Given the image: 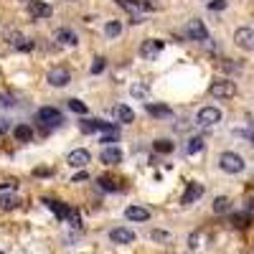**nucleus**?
Wrapping results in <instances>:
<instances>
[{
	"mask_svg": "<svg viewBox=\"0 0 254 254\" xmlns=\"http://www.w3.org/2000/svg\"><path fill=\"white\" fill-rule=\"evenodd\" d=\"M219 168L226 170V173H241V170H244V158H241L239 152L226 150V152L219 155Z\"/></svg>",
	"mask_w": 254,
	"mask_h": 254,
	"instance_id": "1",
	"label": "nucleus"
},
{
	"mask_svg": "<svg viewBox=\"0 0 254 254\" xmlns=\"http://www.w3.org/2000/svg\"><path fill=\"white\" fill-rule=\"evenodd\" d=\"M36 119L41 125H46V127H59L64 122V115L59 112L56 107H41L36 112Z\"/></svg>",
	"mask_w": 254,
	"mask_h": 254,
	"instance_id": "2",
	"label": "nucleus"
},
{
	"mask_svg": "<svg viewBox=\"0 0 254 254\" xmlns=\"http://www.w3.org/2000/svg\"><path fill=\"white\" fill-rule=\"evenodd\" d=\"M234 94H237V84L231 79H216L211 84V97L216 99H231Z\"/></svg>",
	"mask_w": 254,
	"mask_h": 254,
	"instance_id": "3",
	"label": "nucleus"
},
{
	"mask_svg": "<svg viewBox=\"0 0 254 254\" xmlns=\"http://www.w3.org/2000/svg\"><path fill=\"white\" fill-rule=\"evenodd\" d=\"M183 33H186V38H191V41H208V31H206V26H203V20H188L186 23V28H183Z\"/></svg>",
	"mask_w": 254,
	"mask_h": 254,
	"instance_id": "4",
	"label": "nucleus"
},
{
	"mask_svg": "<svg viewBox=\"0 0 254 254\" xmlns=\"http://www.w3.org/2000/svg\"><path fill=\"white\" fill-rule=\"evenodd\" d=\"M196 122L203 125V127H211L216 122H221V109H216V107H201V109H198V115H196Z\"/></svg>",
	"mask_w": 254,
	"mask_h": 254,
	"instance_id": "5",
	"label": "nucleus"
},
{
	"mask_svg": "<svg viewBox=\"0 0 254 254\" xmlns=\"http://www.w3.org/2000/svg\"><path fill=\"white\" fill-rule=\"evenodd\" d=\"M234 43L244 51H254V28H237Z\"/></svg>",
	"mask_w": 254,
	"mask_h": 254,
	"instance_id": "6",
	"label": "nucleus"
},
{
	"mask_svg": "<svg viewBox=\"0 0 254 254\" xmlns=\"http://www.w3.org/2000/svg\"><path fill=\"white\" fill-rule=\"evenodd\" d=\"M109 239H112L115 244H132V241H135V231L127 229V226H119V229L109 231Z\"/></svg>",
	"mask_w": 254,
	"mask_h": 254,
	"instance_id": "7",
	"label": "nucleus"
},
{
	"mask_svg": "<svg viewBox=\"0 0 254 254\" xmlns=\"http://www.w3.org/2000/svg\"><path fill=\"white\" fill-rule=\"evenodd\" d=\"M160 51H163V41L148 38V41H142V46H140V56L142 59H155Z\"/></svg>",
	"mask_w": 254,
	"mask_h": 254,
	"instance_id": "8",
	"label": "nucleus"
},
{
	"mask_svg": "<svg viewBox=\"0 0 254 254\" xmlns=\"http://www.w3.org/2000/svg\"><path fill=\"white\" fill-rule=\"evenodd\" d=\"M71 82V74L64 69V66H56V69H51L49 71V84L51 86H66Z\"/></svg>",
	"mask_w": 254,
	"mask_h": 254,
	"instance_id": "9",
	"label": "nucleus"
},
{
	"mask_svg": "<svg viewBox=\"0 0 254 254\" xmlns=\"http://www.w3.org/2000/svg\"><path fill=\"white\" fill-rule=\"evenodd\" d=\"M201 196H203V186L196 183V181H191L188 188H186V193H183V198H181V203H183V206H191V203L198 201Z\"/></svg>",
	"mask_w": 254,
	"mask_h": 254,
	"instance_id": "10",
	"label": "nucleus"
},
{
	"mask_svg": "<svg viewBox=\"0 0 254 254\" xmlns=\"http://www.w3.org/2000/svg\"><path fill=\"white\" fill-rule=\"evenodd\" d=\"M28 13L33 18H49L53 10H51L49 3H43V0H31V3H28Z\"/></svg>",
	"mask_w": 254,
	"mask_h": 254,
	"instance_id": "11",
	"label": "nucleus"
},
{
	"mask_svg": "<svg viewBox=\"0 0 254 254\" xmlns=\"http://www.w3.org/2000/svg\"><path fill=\"white\" fill-rule=\"evenodd\" d=\"M99 158H102V163H107V165H117V163H122L125 155H122V150H119L117 145H112V148H104Z\"/></svg>",
	"mask_w": 254,
	"mask_h": 254,
	"instance_id": "12",
	"label": "nucleus"
},
{
	"mask_svg": "<svg viewBox=\"0 0 254 254\" xmlns=\"http://www.w3.org/2000/svg\"><path fill=\"white\" fill-rule=\"evenodd\" d=\"M66 163H69V165H74V168H84V165L89 163V152H86L84 148H79V150H71V152H69V158H66Z\"/></svg>",
	"mask_w": 254,
	"mask_h": 254,
	"instance_id": "13",
	"label": "nucleus"
},
{
	"mask_svg": "<svg viewBox=\"0 0 254 254\" xmlns=\"http://www.w3.org/2000/svg\"><path fill=\"white\" fill-rule=\"evenodd\" d=\"M125 216H127V221H148L150 211H148V208H142V206H130L125 211Z\"/></svg>",
	"mask_w": 254,
	"mask_h": 254,
	"instance_id": "14",
	"label": "nucleus"
},
{
	"mask_svg": "<svg viewBox=\"0 0 254 254\" xmlns=\"http://www.w3.org/2000/svg\"><path fill=\"white\" fill-rule=\"evenodd\" d=\"M115 117H117V122H125V125L135 122V112H132L127 104H117L115 107Z\"/></svg>",
	"mask_w": 254,
	"mask_h": 254,
	"instance_id": "15",
	"label": "nucleus"
},
{
	"mask_svg": "<svg viewBox=\"0 0 254 254\" xmlns=\"http://www.w3.org/2000/svg\"><path fill=\"white\" fill-rule=\"evenodd\" d=\"M56 41H61L64 46H76V43H79V38H76V33L71 28H59L56 31Z\"/></svg>",
	"mask_w": 254,
	"mask_h": 254,
	"instance_id": "16",
	"label": "nucleus"
},
{
	"mask_svg": "<svg viewBox=\"0 0 254 254\" xmlns=\"http://www.w3.org/2000/svg\"><path fill=\"white\" fill-rule=\"evenodd\" d=\"M46 203H49V208H51V211H53V214H56L59 219H69V216L74 214V211H71V208H69V206H66V203H61V201H46Z\"/></svg>",
	"mask_w": 254,
	"mask_h": 254,
	"instance_id": "17",
	"label": "nucleus"
},
{
	"mask_svg": "<svg viewBox=\"0 0 254 254\" xmlns=\"http://www.w3.org/2000/svg\"><path fill=\"white\" fill-rule=\"evenodd\" d=\"M130 94L135 97V99H148V97H150V86L142 84V82H137V84L130 86Z\"/></svg>",
	"mask_w": 254,
	"mask_h": 254,
	"instance_id": "18",
	"label": "nucleus"
},
{
	"mask_svg": "<svg viewBox=\"0 0 254 254\" xmlns=\"http://www.w3.org/2000/svg\"><path fill=\"white\" fill-rule=\"evenodd\" d=\"M148 112H150L152 117H170L173 109H170V107H163V104H152V102H148Z\"/></svg>",
	"mask_w": 254,
	"mask_h": 254,
	"instance_id": "19",
	"label": "nucleus"
},
{
	"mask_svg": "<svg viewBox=\"0 0 254 254\" xmlns=\"http://www.w3.org/2000/svg\"><path fill=\"white\" fill-rule=\"evenodd\" d=\"M16 140H20V142H28V140H33V130L28 127V125H16Z\"/></svg>",
	"mask_w": 254,
	"mask_h": 254,
	"instance_id": "20",
	"label": "nucleus"
},
{
	"mask_svg": "<svg viewBox=\"0 0 254 254\" xmlns=\"http://www.w3.org/2000/svg\"><path fill=\"white\" fill-rule=\"evenodd\" d=\"M16 206H18V198L13 193H3V196H0V208H3V211H13Z\"/></svg>",
	"mask_w": 254,
	"mask_h": 254,
	"instance_id": "21",
	"label": "nucleus"
},
{
	"mask_svg": "<svg viewBox=\"0 0 254 254\" xmlns=\"http://www.w3.org/2000/svg\"><path fill=\"white\" fill-rule=\"evenodd\" d=\"M231 224H234L237 229H247V226L252 224V216H249L247 211H241V214H234V216H231Z\"/></svg>",
	"mask_w": 254,
	"mask_h": 254,
	"instance_id": "22",
	"label": "nucleus"
},
{
	"mask_svg": "<svg viewBox=\"0 0 254 254\" xmlns=\"http://www.w3.org/2000/svg\"><path fill=\"white\" fill-rule=\"evenodd\" d=\"M104 33H107V38H117L119 33H122V23H119V20H107Z\"/></svg>",
	"mask_w": 254,
	"mask_h": 254,
	"instance_id": "23",
	"label": "nucleus"
},
{
	"mask_svg": "<svg viewBox=\"0 0 254 254\" xmlns=\"http://www.w3.org/2000/svg\"><path fill=\"white\" fill-rule=\"evenodd\" d=\"M203 150V137H191L188 142H186V152L188 155H196V152Z\"/></svg>",
	"mask_w": 254,
	"mask_h": 254,
	"instance_id": "24",
	"label": "nucleus"
},
{
	"mask_svg": "<svg viewBox=\"0 0 254 254\" xmlns=\"http://www.w3.org/2000/svg\"><path fill=\"white\" fill-rule=\"evenodd\" d=\"M229 208H231V201H229L226 196H219L216 201H214V214H226Z\"/></svg>",
	"mask_w": 254,
	"mask_h": 254,
	"instance_id": "25",
	"label": "nucleus"
},
{
	"mask_svg": "<svg viewBox=\"0 0 254 254\" xmlns=\"http://www.w3.org/2000/svg\"><path fill=\"white\" fill-rule=\"evenodd\" d=\"M117 3L122 5L125 10H130V13H140V10L145 8V5L140 3V0H117Z\"/></svg>",
	"mask_w": 254,
	"mask_h": 254,
	"instance_id": "26",
	"label": "nucleus"
},
{
	"mask_svg": "<svg viewBox=\"0 0 254 254\" xmlns=\"http://www.w3.org/2000/svg\"><path fill=\"white\" fill-rule=\"evenodd\" d=\"M117 140H119V132H104V135L99 137V142H104V148H112Z\"/></svg>",
	"mask_w": 254,
	"mask_h": 254,
	"instance_id": "27",
	"label": "nucleus"
},
{
	"mask_svg": "<svg viewBox=\"0 0 254 254\" xmlns=\"http://www.w3.org/2000/svg\"><path fill=\"white\" fill-rule=\"evenodd\" d=\"M69 109L76 115H86V104L82 102V99H69Z\"/></svg>",
	"mask_w": 254,
	"mask_h": 254,
	"instance_id": "28",
	"label": "nucleus"
},
{
	"mask_svg": "<svg viewBox=\"0 0 254 254\" xmlns=\"http://www.w3.org/2000/svg\"><path fill=\"white\" fill-rule=\"evenodd\" d=\"M97 183L102 186L104 191H119V183H117V181H112V178H99Z\"/></svg>",
	"mask_w": 254,
	"mask_h": 254,
	"instance_id": "29",
	"label": "nucleus"
},
{
	"mask_svg": "<svg viewBox=\"0 0 254 254\" xmlns=\"http://www.w3.org/2000/svg\"><path fill=\"white\" fill-rule=\"evenodd\" d=\"M155 150L168 155V152H173V142L170 140H155Z\"/></svg>",
	"mask_w": 254,
	"mask_h": 254,
	"instance_id": "30",
	"label": "nucleus"
},
{
	"mask_svg": "<svg viewBox=\"0 0 254 254\" xmlns=\"http://www.w3.org/2000/svg\"><path fill=\"white\" fill-rule=\"evenodd\" d=\"M104 66H107V64H104V59L99 56V59H94V64H92V69H89V71L97 76V74H102V71H104Z\"/></svg>",
	"mask_w": 254,
	"mask_h": 254,
	"instance_id": "31",
	"label": "nucleus"
},
{
	"mask_svg": "<svg viewBox=\"0 0 254 254\" xmlns=\"http://www.w3.org/2000/svg\"><path fill=\"white\" fill-rule=\"evenodd\" d=\"M13 104H16V99L10 94H0V107H13Z\"/></svg>",
	"mask_w": 254,
	"mask_h": 254,
	"instance_id": "32",
	"label": "nucleus"
},
{
	"mask_svg": "<svg viewBox=\"0 0 254 254\" xmlns=\"http://www.w3.org/2000/svg\"><path fill=\"white\" fill-rule=\"evenodd\" d=\"M208 8H211V10H224V8H226V0H211V3H208Z\"/></svg>",
	"mask_w": 254,
	"mask_h": 254,
	"instance_id": "33",
	"label": "nucleus"
},
{
	"mask_svg": "<svg viewBox=\"0 0 254 254\" xmlns=\"http://www.w3.org/2000/svg\"><path fill=\"white\" fill-rule=\"evenodd\" d=\"M86 178H89V173H84V170H79V173H76V175H74V178H71V183H79V181H86Z\"/></svg>",
	"mask_w": 254,
	"mask_h": 254,
	"instance_id": "34",
	"label": "nucleus"
},
{
	"mask_svg": "<svg viewBox=\"0 0 254 254\" xmlns=\"http://www.w3.org/2000/svg\"><path fill=\"white\" fill-rule=\"evenodd\" d=\"M241 135H244V137L252 142V145H254V127H252V130H241Z\"/></svg>",
	"mask_w": 254,
	"mask_h": 254,
	"instance_id": "35",
	"label": "nucleus"
},
{
	"mask_svg": "<svg viewBox=\"0 0 254 254\" xmlns=\"http://www.w3.org/2000/svg\"><path fill=\"white\" fill-rule=\"evenodd\" d=\"M8 127H10V125H8V119H0V135H3Z\"/></svg>",
	"mask_w": 254,
	"mask_h": 254,
	"instance_id": "36",
	"label": "nucleus"
},
{
	"mask_svg": "<svg viewBox=\"0 0 254 254\" xmlns=\"http://www.w3.org/2000/svg\"><path fill=\"white\" fill-rule=\"evenodd\" d=\"M28 3H31V0H28Z\"/></svg>",
	"mask_w": 254,
	"mask_h": 254,
	"instance_id": "37",
	"label": "nucleus"
}]
</instances>
